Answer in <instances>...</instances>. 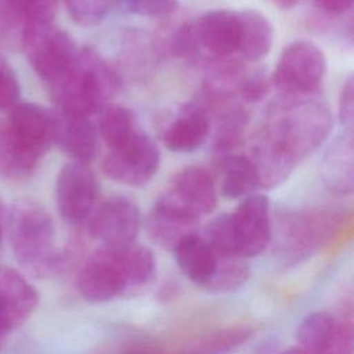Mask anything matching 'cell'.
Segmentation results:
<instances>
[{"instance_id":"6da1fadb","label":"cell","mask_w":354,"mask_h":354,"mask_svg":"<svg viewBox=\"0 0 354 354\" xmlns=\"http://www.w3.org/2000/svg\"><path fill=\"white\" fill-rule=\"evenodd\" d=\"M332 124L330 109L321 98L314 94L286 97L271 106L253 142L295 170L303 159L324 144Z\"/></svg>"},{"instance_id":"7a4b0ae2","label":"cell","mask_w":354,"mask_h":354,"mask_svg":"<svg viewBox=\"0 0 354 354\" xmlns=\"http://www.w3.org/2000/svg\"><path fill=\"white\" fill-rule=\"evenodd\" d=\"M156 277L153 252L137 242L100 246L79 268L76 289L90 303H106L152 283Z\"/></svg>"},{"instance_id":"3957f363","label":"cell","mask_w":354,"mask_h":354,"mask_svg":"<svg viewBox=\"0 0 354 354\" xmlns=\"http://www.w3.org/2000/svg\"><path fill=\"white\" fill-rule=\"evenodd\" d=\"M7 236L17 263L30 277L58 275L68 254L55 246V225L50 212L37 201L21 198L7 214Z\"/></svg>"},{"instance_id":"277c9868","label":"cell","mask_w":354,"mask_h":354,"mask_svg":"<svg viewBox=\"0 0 354 354\" xmlns=\"http://www.w3.org/2000/svg\"><path fill=\"white\" fill-rule=\"evenodd\" d=\"M120 77L93 48H79L66 72L50 87L57 109L93 116L120 90Z\"/></svg>"},{"instance_id":"5b68a950","label":"cell","mask_w":354,"mask_h":354,"mask_svg":"<svg viewBox=\"0 0 354 354\" xmlns=\"http://www.w3.org/2000/svg\"><path fill=\"white\" fill-rule=\"evenodd\" d=\"M343 221V212L332 207L282 210L272 220L271 239L283 263L296 264L325 245Z\"/></svg>"},{"instance_id":"8992f818","label":"cell","mask_w":354,"mask_h":354,"mask_svg":"<svg viewBox=\"0 0 354 354\" xmlns=\"http://www.w3.org/2000/svg\"><path fill=\"white\" fill-rule=\"evenodd\" d=\"M326 57L315 43L296 39L286 44L272 73V83L285 97L314 94L325 77Z\"/></svg>"},{"instance_id":"52a82bcc","label":"cell","mask_w":354,"mask_h":354,"mask_svg":"<svg viewBox=\"0 0 354 354\" xmlns=\"http://www.w3.org/2000/svg\"><path fill=\"white\" fill-rule=\"evenodd\" d=\"M21 47L36 75L48 86L66 72L79 50L72 36L54 22L28 26Z\"/></svg>"},{"instance_id":"ba28073f","label":"cell","mask_w":354,"mask_h":354,"mask_svg":"<svg viewBox=\"0 0 354 354\" xmlns=\"http://www.w3.org/2000/svg\"><path fill=\"white\" fill-rule=\"evenodd\" d=\"M159 165L160 151L152 137L141 129L122 144L108 149L102 170L113 181L142 187L152 180Z\"/></svg>"},{"instance_id":"9c48e42d","label":"cell","mask_w":354,"mask_h":354,"mask_svg":"<svg viewBox=\"0 0 354 354\" xmlns=\"http://www.w3.org/2000/svg\"><path fill=\"white\" fill-rule=\"evenodd\" d=\"M98 195L95 174L87 163L68 162L55 181V203L59 216L71 225L87 221Z\"/></svg>"},{"instance_id":"30bf717a","label":"cell","mask_w":354,"mask_h":354,"mask_svg":"<svg viewBox=\"0 0 354 354\" xmlns=\"http://www.w3.org/2000/svg\"><path fill=\"white\" fill-rule=\"evenodd\" d=\"M234 243L239 256L252 259L261 254L272 238V213L268 196L252 194L230 213Z\"/></svg>"},{"instance_id":"8fae6325","label":"cell","mask_w":354,"mask_h":354,"mask_svg":"<svg viewBox=\"0 0 354 354\" xmlns=\"http://www.w3.org/2000/svg\"><path fill=\"white\" fill-rule=\"evenodd\" d=\"M88 234L101 246H126L134 243L141 225L140 207L124 196H111L94 207L87 218Z\"/></svg>"},{"instance_id":"7c38bea8","label":"cell","mask_w":354,"mask_h":354,"mask_svg":"<svg viewBox=\"0 0 354 354\" xmlns=\"http://www.w3.org/2000/svg\"><path fill=\"white\" fill-rule=\"evenodd\" d=\"M297 346L310 354H353L354 329L351 321L318 310L307 314L296 328Z\"/></svg>"},{"instance_id":"4fadbf2b","label":"cell","mask_w":354,"mask_h":354,"mask_svg":"<svg viewBox=\"0 0 354 354\" xmlns=\"http://www.w3.org/2000/svg\"><path fill=\"white\" fill-rule=\"evenodd\" d=\"M37 306L35 286L19 271L0 267V340L24 325Z\"/></svg>"},{"instance_id":"5bb4252c","label":"cell","mask_w":354,"mask_h":354,"mask_svg":"<svg viewBox=\"0 0 354 354\" xmlns=\"http://www.w3.org/2000/svg\"><path fill=\"white\" fill-rule=\"evenodd\" d=\"M199 217L163 194L152 205L145 220V230L155 245L171 252L184 238L199 231Z\"/></svg>"},{"instance_id":"9a60e30c","label":"cell","mask_w":354,"mask_h":354,"mask_svg":"<svg viewBox=\"0 0 354 354\" xmlns=\"http://www.w3.org/2000/svg\"><path fill=\"white\" fill-rule=\"evenodd\" d=\"M198 48L214 59L228 58L239 48L241 22L238 11L209 10L192 21Z\"/></svg>"},{"instance_id":"2e32d148","label":"cell","mask_w":354,"mask_h":354,"mask_svg":"<svg viewBox=\"0 0 354 354\" xmlns=\"http://www.w3.org/2000/svg\"><path fill=\"white\" fill-rule=\"evenodd\" d=\"M165 195L199 218L210 214L217 205L216 183L212 174L201 166H187L178 170Z\"/></svg>"},{"instance_id":"e0dca14e","label":"cell","mask_w":354,"mask_h":354,"mask_svg":"<svg viewBox=\"0 0 354 354\" xmlns=\"http://www.w3.org/2000/svg\"><path fill=\"white\" fill-rule=\"evenodd\" d=\"M6 122L11 131L40 158L54 144L55 115L53 109L35 102L15 104Z\"/></svg>"},{"instance_id":"ac0fdd59","label":"cell","mask_w":354,"mask_h":354,"mask_svg":"<svg viewBox=\"0 0 354 354\" xmlns=\"http://www.w3.org/2000/svg\"><path fill=\"white\" fill-rule=\"evenodd\" d=\"M57 144L72 160L88 163L94 159L98 149V127L91 120V116L76 115L54 111Z\"/></svg>"},{"instance_id":"d6986e66","label":"cell","mask_w":354,"mask_h":354,"mask_svg":"<svg viewBox=\"0 0 354 354\" xmlns=\"http://www.w3.org/2000/svg\"><path fill=\"white\" fill-rule=\"evenodd\" d=\"M321 177L325 188L335 196H347L354 189V136L342 130L324 152Z\"/></svg>"},{"instance_id":"ffe728a7","label":"cell","mask_w":354,"mask_h":354,"mask_svg":"<svg viewBox=\"0 0 354 354\" xmlns=\"http://www.w3.org/2000/svg\"><path fill=\"white\" fill-rule=\"evenodd\" d=\"M210 116L199 104L185 105L169 122L162 134L163 145L178 153L199 149L209 138Z\"/></svg>"},{"instance_id":"44dd1931","label":"cell","mask_w":354,"mask_h":354,"mask_svg":"<svg viewBox=\"0 0 354 354\" xmlns=\"http://www.w3.org/2000/svg\"><path fill=\"white\" fill-rule=\"evenodd\" d=\"M171 253L184 277L196 286L205 289L214 274L217 254L199 231L184 238Z\"/></svg>"},{"instance_id":"7402d4cb","label":"cell","mask_w":354,"mask_h":354,"mask_svg":"<svg viewBox=\"0 0 354 354\" xmlns=\"http://www.w3.org/2000/svg\"><path fill=\"white\" fill-rule=\"evenodd\" d=\"M41 158L32 152L8 127L0 122V174L12 181L29 178L37 169Z\"/></svg>"},{"instance_id":"603a6c76","label":"cell","mask_w":354,"mask_h":354,"mask_svg":"<svg viewBox=\"0 0 354 354\" xmlns=\"http://www.w3.org/2000/svg\"><path fill=\"white\" fill-rule=\"evenodd\" d=\"M241 22V39L238 51L248 61L264 58L274 43V26L259 10L246 8L238 11Z\"/></svg>"},{"instance_id":"cb8c5ba5","label":"cell","mask_w":354,"mask_h":354,"mask_svg":"<svg viewBox=\"0 0 354 354\" xmlns=\"http://www.w3.org/2000/svg\"><path fill=\"white\" fill-rule=\"evenodd\" d=\"M260 188L256 169L249 156L230 153L220 165V191L227 199H243Z\"/></svg>"},{"instance_id":"d4e9b609","label":"cell","mask_w":354,"mask_h":354,"mask_svg":"<svg viewBox=\"0 0 354 354\" xmlns=\"http://www.w3.org/2000/svg\"><path fill=\"white\" fill-rule=\"evenodd\" d=\"M253 333V328L248 325L223 328L202 336L198 342L177 354H232L250 340Z\"/></svg>"},{"instance_id":"484cf974","label":"cell","mask_w":354,"mask_h":354,"mask_svg":"<svg viewBox=\"0 0 354 354\" xmlns=\"http://www.w3.org/2000/svg\"><path fill=\"white\" fill-rule=\"evenodd\" d=\"M141 130L134 113L124 105L108 104L101 111L98 134L102 137L108 149L122 144Z\"/></svg>"},{"instance_id":"4316f807","label":"cell","mask_w":354,"mask_h":354,"mask_svg":"<svg viewBox=\"0 0 354 354\" xmlns=\"http://www.w3.org/2000/svg\"><path fill=\"white\" fill-rule=\"evenodd\" d=\"M249 278L250 266L248 259L239 256L217 254V266L214 274L205 290L213 295L232 293L245 286Z\"/></svg>"},{"instance_id":"83f0119b","label":"cell","mask_w":354,"mask_h":354,"mask_svg":"<svg viewBox=\"0 0 354 354\" xmlns=\"http://www.w3.org/2000/svg\"><path fill=\"white\" fill-rule=\"evenodd\" d=\"M4 3L22 35L28 26L53 22L57 12V0H4Z\"/></svg>"},{"instance_id":"f1b7e54d","label":"cell","mask_w":354,"mask_h":354,"mask_svg":"<svg viewBox=\"0 0 354 354\" xmlns=\"http://www.w3.org/2000/svg\"><path fill=\"white\" fill-rule=\"evenodd\" d=\"M66 10L76 25L91 28L100 25L108 10L109 0H64Z\"/></svg>"},{"instance_id":"f546056e","label":"cell","mask_w":354,"mask_h":354,"mask_svg":"<svg viewBox=\"0 0 354 354\" xmlns=\"http://www.w3.org/2000/svg\"><path fill=\"white\" fill-rule=\"evenodd\" d=\"M268 90L270 80L263 68L246 69L238 87V98L245 102H257L266 97Z\"/></svg>"},{"instance_id":"4dcf8cb0","label":"cell","mask_w":354,"mask_h":354,"mask_svg":"<svg viewBox=\"0 0 354 354\" xmlns=\"http://www.w3.org/2000/svg\"><path fill=\"white\" fill-rule=\"evenodd\" d=\"M127 12L140 17H167L177 11L178 0H120Z\"/></svg>"},{"instance_id":"1f68e13d","label":"cell","mask_w":354,"mask_h":354,"mask_svg":"<svg viewBox=\"0 0 354 354\" xmlns=\"http://www.w3.org/2000/svg\"><path fill=\"white\" fill-rule=\"evenodd\" d=\"M19 93L18 77L10 62L0 53V109L12 108L18 101Z\"/></svg>"},{"instance_id":"d6a6232c","label":"cell","mask_w":354,"mask_h":354,"mask_svg":"<svg viewBox=\"0 0 354 354\" xmlns=\"http://www.w3.org/2000/svg\"><path fill=\"white\" fill-rule=\"evenodd\" d=\"M339 118L343 130H353L354 124V79L350 76L340 91Z\"/></svg>"},{"instance_id":"836d02e7","label":"cell","mask_w":354,"mask_h":354,"mask_svg":"<svg viewBox=\"0 0 354 354\" xmlns=\"http://www.w3.org/2000/svg\"><path fill=\"white\" fill-rule=\"evenodd\" d=\"M315 6L330 15H342L351 10L354 0H314Z\"/></svg>"},{"instance_id":"e575fe53","label":"cell","mask_w":354,"mask_h":354,"mask_svg":"<svg viewBox=\"0 0 354 354\" xmlns=\"http://www.w3.org/2000/svg\"><path fill=\"white\" fill-rule=\"evenodd\" d=\"M267 1L281 10H289V8H293L300 0H267Z\"/></svg>"},{"instance_id":"d590c367","label":"cell","mask_w":354,"mask_h":354,"mask_svg":"<svg viewBox=\"0 0 354 354\" xmlns=\"http://www.w3.org/2000/svg\"><path fill=\"white\" fill-rule=\"evenodd\" d=\"M278 354H310V353L303 350L301 347L296 346V347H289V348H286V350H283V351H281Z\"/></svg>"},{"instance_id":"8d00e7d4","label":"cell","mask_w":354,"mask_h":354,"mask_svg":"<svg viewBox=\"0 0 354 354\" xmlns=\"http://www.w3.org/2000/svg\"><path fill=\"white\" fill-rule=\"evenodd\" d=\"M1 238H3V206L0 203V246H1Z\"/></svg>"}]
</instances>
